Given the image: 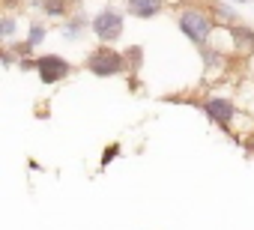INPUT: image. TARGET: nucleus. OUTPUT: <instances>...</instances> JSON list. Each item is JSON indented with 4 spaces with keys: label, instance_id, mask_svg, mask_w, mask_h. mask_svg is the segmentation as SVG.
Returning a JSON list of instances; mask_svg holds the SVG:
<instances>
[{
    "label": "nucleus",
    "instance_id": "1",
    "mask_svg": "<svg viewBox=\"0 0 254 230\" xmlns=\"http://www.w3.org/2000/svg\"><path fill=\"white\" fill-rule=\"evenodd\" d=\"M177 27H180V33H183L191 45L203 48V45L212 42V36H215V30H218V21H215V15H212L209 9H203V6H186V9H180V15H177Z\"/></svg>",
    "mask_w": 254,
    "mask_h": 230
},
{
    "label": "nucleus",
    "instance_id": "2",
    "mask_svg": "<svg viewBox=\"0 0 254 230\" xmlns=\"http://www.w3.org/2000/svg\"><path fill=\"white\" fill-rule=\"evenodd\" d=\"M84 69H87L90 75H96V78L132 75V69H129V60H126V54H123V51H114V48H108V45H99V48H93V51L87 54V60H84Z\"/></svg>",
    "mask_w": 254,
    "mask_h": 230
},
{
    "label": "nucleus",
    "instance_id": "3",
    "mask_svg": "<svg viewBox=\"0 0 254 230\" xmlns=\"http://www.w3.org/2000/svg\"><path fill=\"white\" fill-rule=\"evenodd\" d=\"M123 24H126V15L123 9H117L114 3L102 6L93 18H90V33L102 42V45H111L123 36Z\"/></svg>",
    "mask_w": 254,
    "mask_h": 230
},
{
    "label": "nucleus",
    "instance_id": "4",
    "mask_svg": "<svg viewBox=\"0 0 254 230\" xmlns=\"http://www.w3.org/2000/svg\"><path fill=\"white\" fill-rule=\"evenodd\" d=\"M197 108L206 114L209 123H215V126L224 129V132H233V120H236V105H233V99L212 93V96H203V99L197 102Z\"/></svg>",
    "mask_w": 254,
    "mask_h": 230
},
{
    "label": "nucleus",
    "instance_id": "5",
    "mask_svg": "<svg viewBox=\"0 0 254 230\" xmlns=\"http://www.w3.org/2000/svg\"><path fill=\"white\" fill-rule=\"evenodd\" d=\"M36 72H39V81L51 87V84L66 81V78L75 72V66H72L69 60H63L60 54H39V57H36Z\"/></svg>",
    "mask_w": 254,
    "mask_h": 230
},
{
    "label": "nucleus",
    "instance_id": "6",
    "mask_svg": "<svg viewBox=\"0 0 254 230\" xmlns=\"http://www.w3.org/2000/svg\"><path fill=\"white\" fill-rule=\"evenodd\" d=\"M197 54H200V60H203V72L212 78H218V75H224L227 72V51L224 48H215V45H203V48H197Z\"/></svg>",
    "mask_w": 254,
    "mask_h": 230
},
{
    "label": "nucleus",
    "instance_id": "7",
    "mask_svg": "<svg viewBox=\"0 0 254 230\" xmlns=\"http://www.w3.org/2000/svg\"><path fill=\"white\" fill-rule=\"evenodd\" d=\"M168 6V0H126V12L135 18H156Z\"/></svg>",
    "mask_w": 254,
    "mask_h": 230
},
{
    "label": "nucleus",
    "instance_id": "8",
    "mask_svg": "<svg viewBox=\"0 0 254 230\" xmlns=\"http://www.w3.org/2000/svg\"><path fill=\"white\" fill-rule=\"evenodd\" d=\"M230 36H233V51L242 54V57H251L254 54V30L242 21V24H233L230 27Z\"/></svg>",
    "mask_w": 254,
    "mask_h": 230
},
{
    "label": "nucleus",
    "instance_id": "9",
    "mask_svg": "<svg viewBox=\"0 0 254 230\" xmlns=\"http://www.w3.org/2000/svg\"><path fill=\"white\" fill-rule=\"evenodd\" d=\"M206 9L215 15V21L221 24L224 21V27H233V24H242L239 21V12L230 6V3H224V0H209V3H206Z\"/></svg>",
    "mask_w": 254,
    "mask_h": 230
},
{
    "label": "nucleus",
    "instance_id": "10",
    "mask_svg": "<svg viewBox=\"0 0 254 230\" xmlns=\"http://www.w3.org/2000/svg\"><path fill=\"white\" fill-rule=\"evenodd\" d=\"M33 6H39L45 18H69L72 9L69 0H33Z\"/></svg>",
    "mask_w": 254,
    "mask_h": 230
},
{
    "label": "nucleus",
    "instance_id": "11",
    "mask_svg": "<svg viewBox=\"0 0 254 230\" xmlns=\"http://www.w3.org/2000/svg\"><path fill=\"white\" fill-rule=\"evenodd\" d=\"M84 30H90V21H87L81 12H75L72 18L63 21V36H66V39H81Z\"/></svg>",
    "mask_w": 254,
    "mask_h": 230
},
{
    "label": "nucleus",
    "instance_id": "12",
    "mask_svg": "<svg viewBox=\"0 0 254 230\" xmlns=\"http://www.w3.org/2000/svg\"><path fill=\"white\" fill-rule=\"evenodd\" d=\"M45 36H48V27H45V24H39V21H33V24H30V30H27V39H24V42H27L30 48H39V45L45 42Z\"/></svg>",
    "mask_w": 254,
    "mask_h": 230
},
{
    "label": "nucleus",
    "instance_id": "13",
    "mask_svg": "<svg viewBox=\"0 0 254 230\" xmlns=\"http://www.w3.org/2000/svg\"><path fill=\"white\" fill-rule=\"evenodd\" d=\"M15 30H18V24H15V15H3V18H0V39H3L6 45L15 39Z\"/></svg>",
    "mask_w": 254,
    "mask_h": 230
},
{
    "label": "nucleus",
    "instance_id": "14",
    "mask_svg": "<svg viewBox=\"0 0 254 230\" xmlns=\"http://www.w3.org/2000/svg\"><path fill=\"white\" fill-rule=\"evenodd\" d=\"M123 54H126V60H129L132 75H138V69H141V63H144V48H141V45H132V48H126Z\"/></svg>",
    "mask_w": 254,
    "mask_h": 230
},
{
    "label": "nucleus",
    "instance_id": "15",
    "mask_svg": "<svg viewBox=\"0 0 254 230\" xmlns=\"http://www.w3.org/2000/svg\"><path fill=\"white\" fill-rule=\"evenodd\" d=\"M117 156H120V144H111V147H105V153H102L99 165H102V168H108V165H111V162H114Z\"/></svg>",
    "mask_w": 254,
    "mask_h": 230
},
{
    "label": "nucleus",
    "instance_id": "16",
    "mask_svg": "<svg viewBox=\"0 0 254 230\" xmlns=\"http://www.w3.org/2000/svg\"><path fill=\"white\" fill-rule=\"evenodd\" d=\"M15 63V54H12V48H3V66H12Z\"/></svg>",
    "mask_w": 254,
    "mask_h": 230
},
{
    "label": "nucleus",
    "instance_id": "17",
    "mask_svg": "<svg viewBox=\"0 0 254 230\" xmlns=\"http://www.w3.org/2000/svg\"><path fill=\"white\" fill-rule=\"evenodd\" d=\"M248 144H251V150H254V138H248Z\"/></svg>",
    "mask_w": 254,
    "mask_h": 230
},
{
    "label": "nucleus",
    "instance_id": "18",
    "mask_svg": "<svg viewBox=\"0 0 254 230\" xmlns=\"http://www.w3.org/2000/svg\"><path fill=\"white\" fill-rule=\"evenodd\" d=\"M239 3H248V0H239Z\"/></svg>",
    "mask_w": 254,
    "mask_h": 230
}]
</instances>
